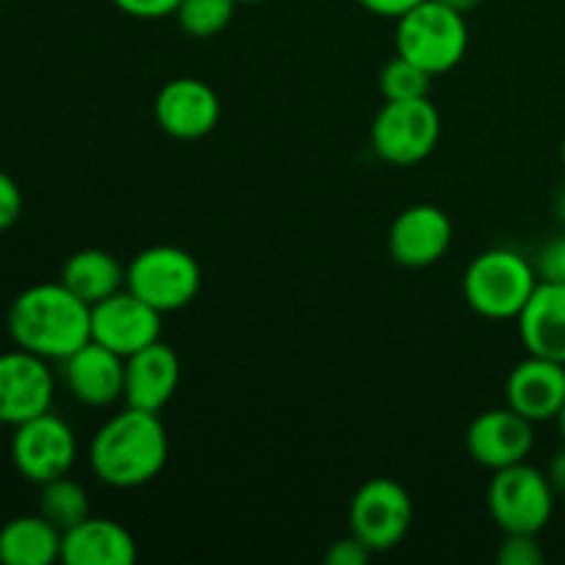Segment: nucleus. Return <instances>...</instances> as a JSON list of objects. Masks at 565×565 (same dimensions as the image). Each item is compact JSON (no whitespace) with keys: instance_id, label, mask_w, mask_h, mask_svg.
Masks as SVG:
<instances>
[{"instance_id":"23","label":"nucleus","mask_w":565,"mask_h":565,"mask_svg":"<svg viewBox=\"0 0 565 565\" xmlns=\"http://www.w3.org/2000/svg\"><path fill=\"white\" fill-rule=\"evenodd\" d=\"M235 9L237 0H180L174 17L188 36L210 39L226 31Z\"/></svg>"},{"instance_id":"11","label":"nucleus","mask_w":565,"mask_h":565,"mask_svg":"<svg viewBox=\"0 0 565 565\" xmlns=\"http://www.w3.org/2000/svg\"><path fill=\"white\" fill-rule=\"evenodd\" d=\"M160 318L163 312L149 307L125 287L92 307V340L127 359L160 340L163 331Z\"/></svg>"},{"instance_id":"1","label":"nucleus","mask_w":565,"mask_h":565,"mask_svg":"<svg viewBox=\"0 0 565 565\" xmlns=\"http://www.w3.org/2000/svg\"><path fill=\"white\" fill-rule=\"evenodd\" d=\"M9 334L17 348L47 362H64L92 340V307L61 281L33 285L11 301Z\"/></svg>"},{"instance_id":"35","label":"nucleus","mask_w":565,"mask_h":565,"mask_svg":"<svg viewBox=\"0 0 565 565\" xmlns=\"http://www.w3.org/2000/svg\"><path fill=\"white\" fill-rule=\"evenodd\" d=\"M237 3H265V0H237Z\"/></svg>"},{"instance_id":"29","label":"nucleus","mask_w":565,"mask_h":565,"mask_svg":"<svg viewBox=\"0 0 565 565\" xmlns=\"http://www.w3.org/2000/svg\"><path fill=\"white\" fill-rule=\"evenodd\" d=\"M373 557V552L356 539V535H348V539L334 541L326 552V563L329 565H364Z\"/></svg>"},{"instance_id":"31","label":"nucleus","mask_w":565,"mask_h":565,"mask_svg":"<svg viewBox=\"0 0 565 565\" xmlns=\"http://www.w3.org/2000/svg\"><path fill=\"white\" fill-rule=\"evenodd\" d=\"M546 478H550L555 494L565 497V447L555 452V458L550 461V469H546Z\"/></svg>"},{"instance_id":"21","label":"nucleus","mask_w":565,"mask_h":565,"mask_svg":"<svg viewBox=\"0 0 565 565\" xmlns=\"http://www.w3.org/2000/svg\"><path fill=\"white\" fill-rule=\"evenodd\" d=\"M61 285L75 292L88 307L125 290V268L103 248H81L61 268Z\"/></svg>"},{"instance_id":"10","label":"nucleus","mask_w":565,"mask_h":565,"mask_svg":"<svg viewBox=\"0 0 565 565\" xmlns=\"http://www.w3.org/2000/svg\"><path fill=\"white\" fill-rule=\"evenodd\" d=\"M55 381L47 359L31 351L0 353V423L17 425L47 414L53 406Z\"/></svg>"},{"instance_id":"20","label":"nucleus","mask_w":565,"mask_h":565,"mask_svg":"<svg viewBox=\"0 0 565 565\" xmlns=\"http://www.w3.org/2000/svg\"><path fill=\"white\" fill-rule=\"evenodd\" d=\"M61 561V530L42 513L17 516L0 527V563L50 565Z\"/></svg>"},{"instance_id":"6","label":"nucleus","mask_w":565,"mask_h":565,"mask_svg":"<svg viewBox=\"0 0 565 565\" xmlns=\"http://www.w3.org/2000/svg\"><path fill=\"white\" fill-rule=\"evenodd\" d=\"M441 116L428 97L386 99L373 119V152L392 166H417L439 147Z\"/></svg>"},{"instance_id":"3","label":"nucleus","mask_w":565,"mask_h":565,"mask_svg":"<svg viewBox=\"0 0 565 565\" xmlns=\"http://www.w3.org/2000/svg\"><path fill=\"white\" fill-rule=\"evenodd\" d=\"M395 50L428 75L456 70L469 47L467 14L447 9L439 0H423L397 17Z\"/></svg>"},{"instance_id":"13","label":"nucleus","mask_w":565,"mask_h":565,"mask_svg":"<svg viewBox=\"0 0 565 565\" xmlns=\"http://www.w3.org/2000/svg\"><path fill=\"white\" fill-rule=\"evenodd\" d=\"M535 423L508 408H491L472 419L467 430V450L475 463L491 469H505L527 461L535 447Z\"/></svg>"},{"instance_id":"5","label":"nucleus","mask_w":565,"mask_h":565,"mask_svg":"<svg viewBox=\"0 0 565 565\" xmlns=\"http://www.w3.org/2000/svg\"><path fill=\"white\" fill-rule=\"evenodd\" d=\"M125 287L158 312H177L196 301L202 268L180 246H149L125 268Z\"/></svg>"},{"instance_id":"15","label":"nucleus","mask_w":565,"mask_h":565,"mask_svg":"<svg viewBox=\"0 0 565 565\" xmlns=\"http://www.w3.org/2000/svg\"><path fill=\"white\" fill-rule=\"evenodd\" d=\"M61 375L70 395L83 406H114L125 395V356L94 340L61 362Z\"/></svg>"},{"instance_id":"2","label":"nucleus","mask_w":565,"mask_h":565,"mask_svg":"<svg viewBox=\"0 0 565 565\" xmlns=\"http://www.w3.org/2000/svg\"><path fill=\"white\" fill-rule=\"evenodd\" d=\"M88 461L105 486L138 489L163 472L169 461V436L158 414L127 406L94 434Z\"/></svg>"},{"instance_id":"18","label":"nucleus","mask_w":565,"mask_h":565,"mask_svg":"<svg viewBox=\"0 0 565 565\" xmlns=\"http://www.w3.org/2000/svg\"><path fill=\"white\" fill-rule=\"evenodd\" d=\"M138 544L114 519L88 516L61 533V563L66 565H132Z\"/></svg>"},{"instance_id":"4","label":"nucleus","mask_w":565,"mask_h":565,"mask_svg":"<svg viewBox=\"0 0 565 565\" xmlns=\"http://www.w3.org/2000/svg\"><path fill=\"white\" fill-rule=\"evenodd\" d=\"M539 281V270L522 254L491 248L469 263L463 274V298L483 318L516 320Z\"/></svg>"},{"instance_id":"26","label":"nucleus","mask_w":565,"mask_h":565,"mask_svg":"<svg viewBox=\"0 0 565 565\" xmlns=\"http://www.w3.org/2000/svg\"><path fill=\"white\" fill-rule=\"evenodd\" d=\"M535 270H539V276L544 281L565 285V235L555 237V241H550L544 248H541Z\"/></svg>"},{"instance_id":"33","label":"nucleus","mask_w":565,"mask_h":565,"mask_svg":"<svg viewBox=\"0 0 565 565\" xmlns=\"http://www.w3.org/2000/svg\"><path fill=\"white\" fill-rule=\"evenodd\" d=\"M557 215H561V221L565 224V188H563L561 199H557Z\"/></svg>"},{"instance_id":"8","label":"nucleus","mask_w":565,"mask_h":565,"mask_svg":"<svg viewBox=\"0 0 565 565\" xmlns=\"http://www.w3.org/2000/svg\"><path fill=\"white\" fill-rule=\"evenodd\" d=\"M351 533L370 552H390L408 535L414 522V502L408 491L392 478H373L353 494L348 508Z\"/></svg>"},{"instance_id":"19","label":"nucleus","mask_w":565,"mask_h":565,"mask_svg":"<svg viewBox=\"0 0 565 565\" xmlns=\"http://www.w3.org/2000/svg\"><path fill=\"white\" fill-rule=\"evenodd\" d=\"M516 323L527 353L565 364V285L541 279Z\"/></svg>"},{"instance_id":"25","label":"nucleus","mask_w":565,"mask_h":565,"mask_svg":"<svg viewBox=\"0 0 565 565\" xmlns=\"http://www.w3.org/2000/svg\"><path fill=\"white\" fill-rule=\"evenodd\" d=\"M500 565H541L544 550L539 544V535L533 533H505L500 550H497Z\"/></svg>"},{"instance_id":"30","label":"nucleus","mask_w":565,"mask_h":565,"mask_svg":"<svg viewBox=\"0 0 565 565\" xmlns=\"http://www.w3.org/2000/svg\"><path fill=\"white\" fill-rule=\"evenodd\" d=\"M362 9H367L370 14L386 17V20H397L401 14H406L408 9H414L423 0H356Z\"/></svg>"},{"instance_id":"24","label":"nucleus","mask_w":565,"mask_h":565,"mask_svg":"<svg viewBox=\"0 0 565 565\" xmlns=\"http://www.w3.org/2000/svg\"><path fill=\"white\" fill-rule=\"evenodd\" d=\"M430 77L423 66L412 64L408 58L403 55H392L390 61L384 64L381 70V94L384 99H419V97H428L430 92Z\"/></svg>"},{"instance_id":"28","label":"nucleus","mask_w":565,"mask_h":565,"mask_svg":"<svg viewBox=\"0 0 565 565\" xmlns=\"http://www.w3.org/2000/svg\"><path fill=\"white\" fill-rule=\"evenodd\" d=\"M121 14L136 17V20H163L171 17L180 6V0H110Z\"/></svg>"},{"instance_id":"22","label":"nucleus","mask_w":565,"mask_h":565,"mask_svg":"<svg viewBox=\"0 0 565 565\" xmlns=\"http://www.w3.org/2000/svg\"><path fill=\"white\" fill-rule=\"evenodd\" d=\"M39 513L47 519L53 527L66 533L70 527L88 519V494L77 480L70 475L55 478L50 483L39 486Z\"/></svg>"},{"instance_id":"36","label":"nucleus","mask_w":565,"mask_h":565,"mask_svg":"<svg viewBox=\"0 0 565 565\" xmlns=\"http://www.w3.org/2000/svg\"><path fill=\"white\" fill-rule=\"evenodd\" d=\"M561 152H563V163H565V138H563V147H561Z\"/></svg>"},{"instance_id":"14","label":"nucleus","mask_w":565,"mask_h":565,"mask_svg":"<svg viewBox=\"0 0 565 565\" xmlns=\"http://www.w3.org/2000/svg\"><path fill=\"white\" fill-rule=\"evenodd\" d=\"M452 243V221L436 204H412L390 226V257L403 268H428L439 263Z\"/></svg>"},{"instance_id":"16","label":"nucleus","mask_w":565,"mask_h":565,"mask_svg":"<svg viewBox=\"0 0 565 565\" xmlns=\"http://www.w3.org/2000/svg\"><path fill=\"white\" fill-rule=\"evenodd\" d=\"M180 356L163 340L125 359V395L130 408L160 414L180 386Z\"/></svg>"},{"instance_id":"17","label":"nucleus","mask_w":565,"mask_h":565,"mask_svg":"<svg viewBox=\"0 0 565 565\" xmlns=\"http://www.w3.org/2000/svg\"><path fill=\"white\" fill-rule=\"evenodd\" d=\"M505 397L508 406L530 423L557 419L565 406V364L530 353L508 375Z\"/></svg>"},{"instance_id":"34","label":"nucleus","mask_w":565,"mask_h":565,"mask_svg":"<svg viewBox=\"0 0 565 565\" xmlns=\"http://www.w3.org/2000/svg\"><path fill=\"white\" fill-rule=\"evenodd\" d=\"M557 425H561V434H563V439H565V406H563V412L557 414Z\"/></svg>"},{"instance_id":"9","label":"nucleus","mask_w":565,"mask_h":565,"mask_svg":"<svg viewBox=\"0 0 565 565\" xmlns=\"http://www.w3.org/2000/svg\"><path fill=\"white\" fill-rule=\"evenodd\" d=\"M77 458V439L70 425L53 412L39 414L17 425L11 436V461L28 483H50L72 472Z\"/></svg>"},{"instance_id":"32","label":"nucleus","mask_w":565,"mask_h":565,"mask_svg":"<svg viewBox=\"0 0 565 565\" xmlns=\"http://www.w3.org/2000/svg\"><path fill=\"white\" fill-rule=\"evenodd\" d=\"M439 3H445L447 9L458 11V14H469V11L478 9V6L483 3V0H439Z\"/></svg>"},{"instance_id":"27","label":"nucleus","mask_w":565,"mask_h":565,"mask_svg":"<svg viewBox=\"0 0 565 565\" xmlns=\"http://www.w3.org/2000/svg\"><path fill=\"white\" fill-rule=\"evenodd\" d=\"M22 215V191L14 177L0 169V232L11 230Z\"/></svg>"},{"instance_id":"7","label":"nucleus","mask_w":565,"mask_h":565,"mask_svg":"<svg viewBox=\"0 0 565 565\" xmlns=\"http://www.w3.org/2000/svg\"><path fill=\"white\" fill-rule=\"evenodd\" d=\"M489 511L502 533H533L550 524L555 489L541 469L527 461L497 469L489 486Z\"/></svg>"},{"instance_id":"12","label":"nucleus","mask_w":565,"mask_h":565,"mask_svg":"<svg viewBox=\"0 0 565 565\" xmlns=\"http://www.w3.org/2000/svg\"><path fill=\"white\" fill-rule=\"evenodd\" d=\"M154 119L177 141H199L221 121V99L204 81L174 77L154 97Z\"/></svg>"}]
</instances>
